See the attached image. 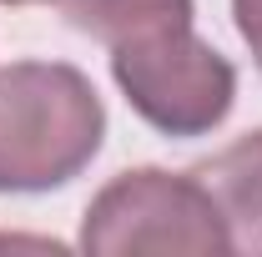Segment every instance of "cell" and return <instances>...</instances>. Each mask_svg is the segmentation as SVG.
I'll use <instances>...</instances> for the list:
<instances>
[{"label": "cell", "instance_id": "obj_1", "mask_svg": "<svg viewBox=\"0 0 262 257\" xmlns=\"http://www.w3.org/2000/svg\"><path fill=\"white\" fill-rule=\"evenodd\" d=\"M66 20L111 51L126 106L162 136H207L237 101V66L196 35L192 0H66Z\"/></svg>", "mask_w": 262, "mask_h": 257}, {"label": "cell", "instance_id": "obj_2", "mask_svg": "<svg viewBox=\"0 0 262 257\" xmlns=\"http://www.w3.org/2000/svg\"><path fill=\"white\" fill-rule=\"evenodd\" d=\"M106 141V106L86 71L66 61L0 66V192H56Z\"/></svg>", "mask_w": 262, "mask_h": 257}, {"label": "cell", "instance_id": "obj_3", "mask_svg": "<svg viewBox=\"0 0 262 257\" xmlns=\"http://www.w3.org/2000/svg\"><path fill=\"white\" fill-rule=\"evenodd\" d=\"M81 252L96 257H136V252H187L222 257L232 252L227 222L212 192L192 172L136 166L111 177L86 217H81Z\"/></svg>", "mask_w": 262, "mask_h": 257}, {"label": "cell", "instance_id": "obj_4", "mask_svg": "<svg viewBox=\"0 0 262 257\" xmlns=\"http://www.w3.org/2000/svg\"><path fill=\"white\" fill-rule=\"evenodd\" d=\"M192 177L212 192L227 222L232 252H262V126L237 136L217 157L196 161Z\"/></svg>", "mask_w": 262, "mask_h": 257}, {"label": "cell", "instance_id": "obj_5", "mask_svg": "<svg viewBox=\"0 0 262 257\" xmlns=\"http://www.w3.org/2000/svg\"><path fill=\"white\" fill-rule=\"evenodd\" d=\"M232 20H237V35L247 40V51L262 71V0H232Z\"/></svg>", "mask_w": 262, "mask_h": 257}, {"label": "cell", "instance_id": "obj_6", "mask_svg": "<svg viewBox=\"0 0 262 257\" xmlns=\"http://www.w3.org/2000/svg\"><path fill=\"white\" fill-rule=\"evenodd\" d=\"M0 5H56V0H0Z\"/></svg>", "mask_w": 262, "mask_h": 257}, {"label": "cell", "instance_id": "obj_7", "mask_svg": "<svg viewBox=\"0 0 262 257\" xmlns=\"http://www.w3.org/2000/svg\"><path fill=\"white\" fill-rule=\"evenodd\" d=\"M10 242H15V237H0V247H10Z\"/></svg>", "mask_w": 262, "mask_h": 257}]
</instances>
